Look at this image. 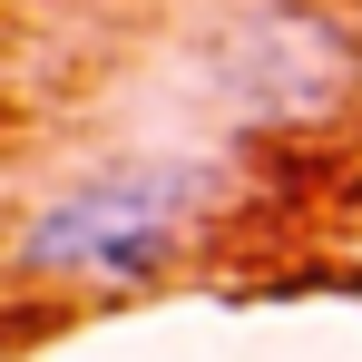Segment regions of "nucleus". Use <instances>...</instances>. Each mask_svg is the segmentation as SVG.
I'll use <instances>...</instances> for the list:
<instances>
[{"label":"nucleus","instance_id":"obj_2","mask_svg":"<svg viewBox=\"0 0 362 362\" xmlns=\"http://www.w3.org/2000/svg\"><path fill=\"white\" fill-rule=\"evenodd\" d=\"M186 98L235 147L313 137L362 98V20L333 0H216L186 40Z\"/></svg>","mask_w":362,"mask_h":362},{"label":"nucleus","instance_id":"obj_3","mask_svg":"<svg viewBox=\"0 0 362 362\" xmlns=\"http://www.w3.org/2000/svg\"><path fill=\"white\" fill-rule=\"evenodd\" d=\"M353 245H362V226H353Z\"/></svg>","mask_w":362,"mask_h":362},{"label":"nucleus","instance_id":"obj_1","mask_svg":"<svg viewBox=\"0 0 362 362\" xmlns=\"http://www.w3.org/2000/svg\"><path fill=\"white\" fill-rule=\"evenodd\" d=\"M245 206V167L216 147H108L49 177L10 226L20 294H137L167 284Z\"/></svg>","mask_w":362,"mask_h":362}]
</instances>
